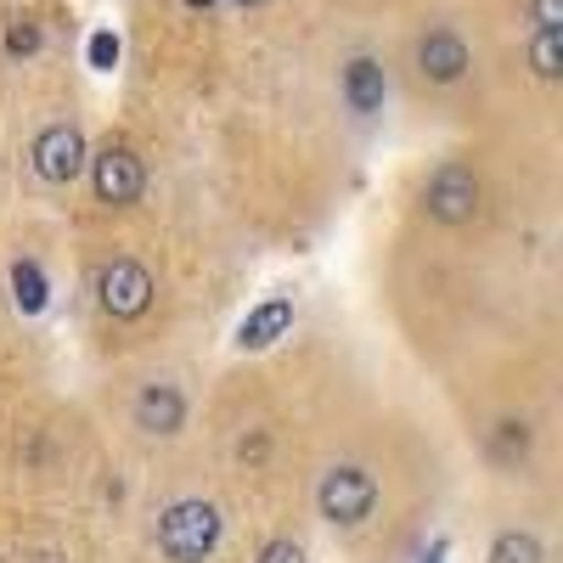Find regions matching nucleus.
<instances>
[{"mask_svg": "<svg viewBox=\"0 0 563 563\" xmlns=\"http://www.w3.org/2000/svg\"><path fill=\"white\" fill-rule=\"evenodd\" d=\"M214 547H220V507L214 501L192 496V501L164 507V519H158V552L169 563H203Z\"/></svg>", "mask_w": 563, "mask_h": 563, "instance_id": "nucleus-1", "label": "nucleus"}, {"mask_svg": "<svg viewBox=\"0 0 563 563\" xmlns=\"http://www.w3.org/2000/svg\"><path fill=\"white\" fill-rule=\"evenodd\" d=\"M316 507H321V519L333 530H361L372 519V507H378V479H372L361 462H339V467L321 474Z\"/></svg>", "mask_w": 563, "mask_h": 563, "instance_id": "nucleus-2", "label": "nucleus"}, {"mask_svg": "<svg viewBox=\"0 0 563 563\" xmlns=\"http://www.w3.org/2000/svg\"><path fill=\"white\" fill-rule=\"evenodd\" d=\"M422 209H429V220H440V225H474L479 209H485V186L462 158H445L429 175V186H422Z\"/></svg>", "mask_w": 563, "mask_h": 563, "instance_id": "nucleus-3", "label": "nucleus"}, {"mask_svg": "<svg viewBox=\"0 0 563 563\" xmlns=\"http://www.w3.org/2000/svg\"><path fill=\"white\" fill-rule=\"evenodd\" d=\"M153 271L141 265V260H108L102 276H97V299L113 321H141L153 310Z\"/></svg>", "mask_w": 563, "mask_h": 563, "instance_id": "nucleus-4", "label": "nucleus"}, {"mask_svg": "<svg viewBox=\"0 0 563 563\" xmlns=\"http://www.w3.org/2000/svg\"><path fill=\"white\" fill-rule=\"evenodd\" d=\"M29 158H34V175H40V180L68 186V180H79V169L90 164V147H85V135H79L74 124H45V130L34 135Z\"/></svg>", "mask_w": 563, "mask_h": 563, "instance_id": "nucleus-5", "label": "nucleus"}, {"mask_svg": "<svg viewBox=\"0 0 563 563\" xmlns=\"http://www.w3.org/2000/svg\"><path fill=\"white\" fill-rule=\"evenodd\" d=\"M90 186H97V203L108 209H130L141 192H147V169L130 147H102L90 158Z\"/></svg>", "mask_w": 563, "mask_h": 563, "instance_id": "nucleus-6", "label": "nucleus"}, {"mask_svg": "<svg viewBox=\"0 0 563 563\" xmlns=\"http://www.w3.org/2000/svg\"><path fill=\"white\" fill-rule=\"evenodd\" d=\"M467 68H474V52H467V40L451 34V29H429L417 40V74L429 85H456Z\"/></svg>", "mask_w": 563, "mask_h": 563, "instance_id": "nucleus-7", "label": "nucleus"}, {"mask_svg": "<svg viewBox=\"0 0 563 563\" xmlns=\"http://www.w3.org/2000/svg\"><path fill=\"white\" fill-rule=\"evenodd\" d=\"M130 417H135V429H141V434L169 440V434H180V429H186V395H180L175 384H147V389L135 395Z\"/></svg>", "mask_w": 563, "mask_h": 563, "instance_id": "nucleus-8", "label": "nucleus"}, {"mask_svg": "<svg viewBox=\"0 0 563 563\" xmlns=\"http://www.w3.org/2000/svg\"><path fill=\"white\" fill-rule=\"evenodd\" d=\"M344 102H350V113H361V119L384 113V102H389V74H384L378 57H350V63H344Z\"/></svg>", "mask_w": 563, "mask_h": 563, "instance_id": "nucleus-9", "label": "nucleus"}, {"mask_svg": "<svg viewBox=\"0 0 563 563\" xmlns=\"http://www.w3.org/2000/svg\"><path fill=\"white\" fill-rule=\"evenodd\" d=\"M288 327H294V299H288V294H276V299H265V305H254V310L243 316V327H238V350L260 355V350H271L276 339H288Z\"/></svg>", "mask_w": 563, "mask_h": 563, "instance_id": "nucleus-10", "label": "nucleus"}, {"mask_svg": "<svg viewBox=\"0 0 563 563\" xmlns=\"http://www.w3.org/2000/svg\"><path fill=\"white\" fill-rule=\"evenodd\" d=\"M12 299H18L23 316H40L45 305H52V282H45L40 260H18L12 265Z\"/></svg>", "mask_w": 563, "mask_h": 563, "instance_id": "nucleus-11", "label": "nucleus"}, {"mask_svg": "<svg viewBox=\"0 0 563 563\" xmlns=\"http://www.w3.org/2000/svg\"><path fill=\"white\" fill-rule=\"evenodd\" d=\"M490 456L507 467V462H525L530 456V422H519V417H501L496 422V434H490Z\"/></svg>", "mask_w": 563, "mask_h": 563, "instance_id": "nucleus-12", "label": "nucleus"}, {"mask_svg": "<svg viewBox=\"0 0 563 563\" xmlns=\"http://www.w3.org/2000/svg\"><path fill=\"white\" fill-rule=\"evenodd\" d=\"M490 563H547V552L530 530H501L490 541Z\"/></svg>", "mask_w": 563, "mask_h": 563, "instance_id": "nucleus-13", "label": "nucleus"}, {"mask_svg": "<svg viewBox=\"0 0 563 563\" xmlns=\"http://www.w3.org/2000/svg\"><path fill=\"white\" fill-rule=\"evenodd\" d=\"M530 68H536L541 79H558V74H563V29H536V40H530Z\"/></svg>", "mask_w": 563, "mask_h": 563, "instance_id": "nucleus-14", "label": "nucleus"}, {"mask_svg": "<svg viewBox=\"0 0 563 563\" xmlns=\"http://www.w3.org/2000/svg\"><path fill=\"white\" fill-rule=\"evenodd\" d=\"M40 45H45V34H40L34 18H12V23H7V57H12V63L40 57Z\"/></svg>", "mask_w": 563, "mask_h": 563, "instance_id": "nucleus-15", "label": "nucleus"}, {"mask_svg": "<svg viewBox=\"0 0 563 563\" xmlns=\"http://www.w3.org/2000/svg\"><path fill=\"white\" fill-rule=\"evenodd\" d=\"M119 57H124V40H119L113 29H97V34H90V45H85V63L97 68V74H113V68H119Z\"/></svg>", "mask_w": 563, "mask_h": 563, "instance_id": "nucleus-16", "label": "nucleus"}, {"mask_svg": "<svg viewBox=\"0 0 563 563\" xmlns=\"http://www.w3.org/2000/svg\"><path fill=\"white\" fill-rule=\"evenodd\" d=\"M254 563H305V547L299 541H288V536H276V541H265L260 547V558Z\"/></svg>", "mask_w": 563, "mask_h": 563, "instance_id": "nucleus-17", "label": "nucleus"}, {"mask_svg": "<svg viewBox=\"0 0 563 563\" xmlns=\"http://www.w3.org/2000/svg\"><path fill=\"white\" fill-rule=\"evenodd\" d=\"M536 29H563V0H530Z\"/></svg>", "mask_w": 563, "mask_h": 563, "instance_id": "nucleus-18", "label": "nucleus"}, {"mask_svg": "<svg viewBox=\"0 0 563 563\" xmlns=\"http://www.w3.org/2000/svg\"><path fill=\"white\" fill-rule=\"evenodd\" d=\"M265 451H271L265 434H243V440H238V456H243V462H265Z\"/></svg>", "mask_w": 563, "mask_h": 563, "instance_id": "nucleus-19", "label": "nucleus"}, {"mask_svg": "<svg viewBox=\"0 0 563 563\" xmlns=\"http://www.w3.org/2000/svg\"><path fill=\"white\" fill-rule=\"evenodd\" d=\"M445 552H451V541H445V536H440V541H434V547H429V552H422V558H417V563H445Z\"/></svg>", "mask_w": 563, "mask_h": 563, "instance_id": "nucleus-20", "label": "nucleus"}, {"mask_svg": "<svg viewBox=\"0 0 563 563\" xmlns=\"http://www.w3.org/2000/svg\"><path fill=\"white\" fill-rule=\"evenodd\" d=\"M186 7H192V12H209V7H220V0H186Z\"/></svg>", "mask_w": 563, "mask_h": 563, "instance_id": "nucleus-21", "label": "nucleus"}, {"mask_svg": "<svg viewBox=\"0 0 563 563\" xmlns=\"http://www.w3.org/2000/svg\"><path fill=\"white\" fill-rule=\"evenodd\" d=\"M238 7H265V0H238Z\"/></svg>", "mask_w": 563, "mask_h": 563, "instance_id": "nucleus-22", "label": "nucleus"}]
</instances>
